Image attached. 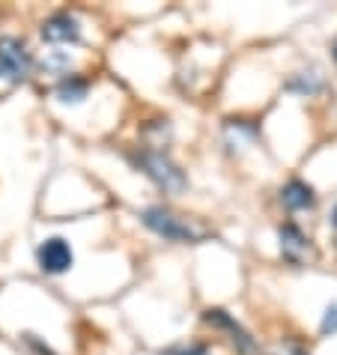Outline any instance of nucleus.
<instances>
[{
	"label": "nucleus",
	"instance_id": "1",
	"mask_svg": "<svg viewBox=\"0 0 337 355\" xmlns=\"http://www.w3.org/2000/svg\"><path fill=\"white\" fill-rule=\"evenodd\" d=\"M141 221L150 227L153 233L164 236L167 242H203L206 236H209V230H206L203 224L182 218V215L164 209V206H150V209H144Z\"/></svg>",
	"mask_w": 337,
	"mask_h": 355
},
{
	"label": "nucleus",
	"instance_id": "2",
	"mask_svg": "<svg viewBox=\"0 0 337 355\" xmlns=\"http://www.w3.org/2000/svg\"><path fill=\"white\" fill-rule=\"evenodd\" d=\"M33 57L15 36H0V90H12L31 78Z\"/></svg>",
	"mask_w": 337,
	"mask_h": 355
},
{
	"label": "nucleus",
	"instance_id": "3",
	"mask_svg": "<svg viewBox=\"0 0 337 355\" xmlns=\"http://www.w3.org/2000/svg\"><path fill=\"white\" fill-rule=\"evenodd\" d=\"M135 164L164 191H182L188 185L185 173L180 171V164H173L162 150H150V146H146V150L135 153Z\"/></svg>",
	"mask_w": 337,
	"mask_h": 355
},
{
	"label": "nucleus",
	"instance_id": "4",
	"mask_svg": "<svg viewBox=\"0 0 337 355\" xmlns=\"http://www.w3.org/2000/svg\"><path fill=\"white\" fill-rule=\"evenodd\" d=\"M36 263H39V269L48 275H63L75 266V254L66 239H57L54 236V239H45L36 248Z\"/></svg>",
	"mask_w": 337,
	"mask_h": 355
},
{
	"label": "nucleus",
	"instance_id": "5",
	"mask_svg": "<svg viewBox=\"0 0 337 355\" xmlns=\"http://www.w3.org/2000/svg\"><path fill=\"white\" fill-rule=\"evenodd\" d=\"M42 39H45V42H54V45L78 42V39H81V24H78L75 15L57 12V15H51L42 24Z\"/></svg>",
	"mask_w": 337,
	"mask_h": 355
},
{
	"label": "nucleus",
	"instance_id": "6",
	"mask_svg": "<svg viewBox=\"0 0 337 355\" xmlns=\"http://www.w3.org/2000/svg\"><path fill=\"white\" fill-rule=\"evenodd\" d=\"M281 251H284V257L290 260V263H302L311 257V239L299 230L295 224H284L281 227Z\"/></svg>",
	"mask_w": 337,
	"mask_h": 355
},
{
	"label": "nucleus",
	"instance_id": "7",
	"mask_svg": "<svg viewBox=\"0 0 337 355\" xmlns=\"http://www.w3.org/2000/svg\"><path fill=\"white\" fill-rule=\"evenodd\" d=\"M206 322H212V325H221V329H227L233 334V343L239 347L242 355H254L257 352V343L251 340V334H248L239 322H236L233 317H227L224 311H206Z\"/></svg>",
	"mask_w": 337,
	"mask_h": 355
},
{
	"label": "nucleus",
	"instance_id": "8",
	"mask_svg": "<svg viewBox=\"0 0 337 355\" xmlns=\"http://www.w3.org/2000/svg\"><path fill=\"white\" fill-rule=\"evenodd\" d=\"M281 200H284V206L290 212H299V209H311V206L316 203V197H313V189L307 182H302V180H290L281 189Z\"/></svg>",
	"mask_w": 337,
	"mask_h": 355
},
{
	"label": "nucleus",
	"instance_id": "9",
	"mask_svg": "<svg viewBox=\"0 0 337 355\" xmlns=\"http://www.w3.org/2000/svg\"><path fill=\"white\" fill-rule=\"evenodd\" d=\"M87 90H90V84H87L84 78L69 75V78H63V81L57 84L54 96L60 98L63 105H78V102H84V98H87Z\"/></svg>",
	"mask_w": 337,
	"mask_h": 355
},
{
	"label": "nucleus",
	"instance_id": "10",
	"mask_svg": "<svg viewBox=\"0 0 337 355\" xmlns=\"http://www.w3.org/2000/svg\"><path fill=\"white\" fill-rule=\"evenodd\" d=\"M162 355H212V352L203 343H176V347H167Z\"/></svg>",
	"mask_w": 337,
	"mask_h": 355
},
{
	"label": "nucleus",
	"instance_id": "11",
	"mask_svg": "<svg viewBox=\"0 0 337 355\" xmlns=\"http://www.w3.org/2000/svg\"><path fill=\"white\" fill-rule=\"evenodd\" d=\"M334 331H337V302L325 308V317H322V334H334Z\"/></svg>",
	"mask_w": 337,
	"mask_h": 355
},
{
	"label": "nucleus",
	"instance_id": "12",
	"mask_svg": "<svg viewBox=\"0 0 337 355\" xmlns=\"http://www.w3.org/2000/svg\"><path fill=\"white\" fill-rule=\"evenodd\" d=\"M42 63H45V69H51V72H60V69L69 66L66 57H57V54H51V57H48V60H42Z\"/></svg>",
	"mask_w": 337,
	"mask_h": 355
},
{
	"label": "nucleus",
	"instance_id": "13",
	"mask_svg": "<svg viewBox=\"0 0 337 355\" xmlns=\"http://www.w3.org/2000/svg\"><path fill=\"white\" fill-rule=\"evenodd\" d=\"M24 343H27V347H33L39 355H54L51 349L45 347V343H39V340H36V334H24Z\"/></svg>",
	"mask_w": 337,
	"mask_h": 355
},
{
	"label": "nucleus",
	"instance_id": "14",
	"mask_svg": "<svg viewBox=\"0 0 337 355\" xmlns=\"http://www.w3.org/2000/svg\"><path fill=\"white\" fill-rule=\"evenodd\" d=\"M334 60H337V42H334Z\"/></svg>",
	"mask_w": 337,
	"mask_h": 355
},
{
	"label": "nucleus",
	"instance_id": "15",
	"mask_svg": "<svg viewBox=\"0 0 337 355\" xmlns=\"http://www.w3.org/2000/svg\"><path fill=\"white\" fill-rule=\"evenodd\" d=\"M331 224H334V227H337V212H334V221H331Z\"/></svg>",
	"mask_w": 337,
	"mask_h": 355
}]
</instances>
